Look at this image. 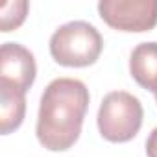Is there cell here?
Returning <instances> with one entry per match:
<instances>
[{
    "label": "cell",
    "mask_w": 157,
    "mask_h": 157,
    "mask_svg": "<svg viewBox=\"0 0 157 157\" xmlns=\"http://www.w3.org/2000/svg\"><path fill=\"white\" fill-rule=\"evenodd\" d=\"M89 100V89L76 78L50 82L39 104L37 140L50 151L70 150L80 139Z\"/></svg>",
    "instance_id": "obj_1"
},
{
    "label": "cell",
    "mask_w": 157,
    "mask_h": 157,
    "mask_svg": "<svg viewBox=\"0 0 157 157\" xmlns=\"http://www.w3.org/2000/svg\"><path fill=\"white\" fill-rule=\"evenodd\" d=\"M104 39L100 32L85 21H72L59 26L50 37V54L63 67L82 68L94 65L102 54Z\"/></svg>",
    "instance_id": "obj_2"
},
{
    "label": "cell",
    "mask_w": 157,
    "mask_h": 157,
    "mask_svg": "<svg viewBox=\"0 0 157 157\" xmlns=\"http://www.w3.org/2000/svg\"><path fill=\"white\" fill-rule=\"evenodd\" d=\"M142 117V104L137 96L126 91H113L104 96L96 122L105 140L128 142L140 131Z\"/></svg>",
    "instance_id": "obj_3"
},
{
    "label": "cell",
    "mask_w": 157,
    "mask_h": 157,
    "mask_svg": "<svg viewBox=\"0 0 157 157\" xmlns=\"http://www.w3.org/2000/svg\"><path fill=\"white\" fill-rule=\"evenodd\" d=\"M98 13L113 30L142 33L157 26V0H102Z\"/></svg>",
    "instance_id": "obj_4"
},
{
    "label": "cell",
    "mask_w": 157,
    "mask_h": 157,
    "mask_svg": "<svg viewBox=\"0 0 157 157\" xmlns=\"http://www.w3.org/2000/svg\"><path fill=\"white\" fill-rule=\"evenodd\" d=\"M37 65L33 54L19 44V43H4L0 50V83L10 85L21 93H28V89L35 82Z\"/></svg>",
    "instance_id": "obj_5"
},
{
    "label": "cell",
    "mask_w": 157,
    "mask_h": 157,
    "mask_svg": "<svg viewBox=\"0 0 157 157\" xmlns=\"http://www.w3.org/2000/svg\"><path fill=\"white\" fill-rule=\"evenodd\" d=\"M129 72L131 78L151 93L157 89V43H140L133 48L129 56Z\"/></svg>",
    "instance_id": "obj_6"
},
{
    "label": "cell",
    "mask_w": 157,
    "mask_h": 157,
    "mask_svg": "<svg viewBox=\"0 0 157 157\" xmlns=\"http://www.w3.org/2000/svg\"><path fill=\"white\" fill-rule=\"evenodd\" d=\"M26 115V94L0 83V131L10 135L21 128Z\"/></svg>",
    "instance_id": "obj_7"
},
{
    "label": "cell",
    "mask_w": 157,
    "mask_h": 157,
    "mask_svg": "<svg viewBox=\"0 0 157 157\" xmlns=\"http://www.w3.org/2000/svg\"><path fill=\"white\" fill-rule=\"evenodd\" d=\"M30 4L26 0H15V2H4L0 8V22H2V32H13L17 30L26 15H28Z\"/></svg>",
    "instance_id": "obj_8"
},
{
    "label": "cell",
    "mask_w": 157,
    "mask_h": 157,
    "mask_svg": "<svg viewBox=\"0 0 157 157\" xmlns=\"http://www.w3.org/2000/svg\"><path fill=\"white\" fill-rule=\"evenodd\" d=\"M146 155L148 157H157V128H153L151 133L146 139Z\"/></svg>",
    "instance_id": "obj_9"
},
{
    "label": "cell",
    "mask_w": 157,
    "mask_h": 157,
    "mask_svg": "<svg viewBox=\"0 0 157 157\" xmlns=\"http://www.w3.org/2000/svg\"><path fill=\"white\" fill-rule=\"evenodd\" d=\"M153 94H155V102H157V89H155V93H153Z\"/></svg>",
    "instance_id": "obj_10"
}]
</instances>
